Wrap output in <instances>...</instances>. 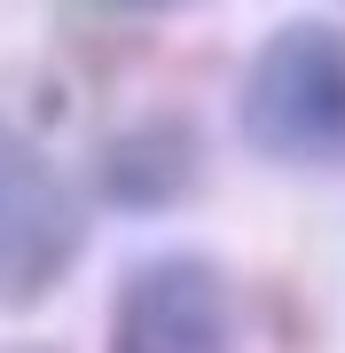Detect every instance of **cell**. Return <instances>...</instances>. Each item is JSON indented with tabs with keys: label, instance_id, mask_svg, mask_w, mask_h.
I'll return each instance as SVG.
<instances>
[{
	"label": "cell",
	"instance_id": "obj_3",
	"mask_svg": "<svg viewBox=\"0 0 345 353\" xmlns=\"http://www.w3.org/2000/svg\"><path fill=\"white\" fill-rule=\"evenodd\" d=\"M110 353H236V290L205 252H149L110 299Z\"/></svg>",
	"mask_w": 345,
	"mask_h": 353
},
{
	"label": "cell",
	"instance_id": "obj_2",
	"mask_svg": "<svg viewBox=\"0 0 345 353\" xmlns=\"http://www.w3.org/2000/svg\"><path fill=\"white\" fill-rule=\"evenodd\" d=\"M79 236H87V212H79L71 173L24 126L0 118V314L48 299L71 275Z\"/></svg>",
	"mask_w": 345,
	"mask_h": 353
},
{
	"label": "cell",
	"instance_id": "obj_1",
	"mask_svg": "<svg viewBox=\"0 0 345 353\" xmlns=\"http://www.w3.org/2000/svg\"><path fill=\"white\" fill-rule=\"evenodd\" d=\"M236 134L267 165L337 173L345 165V32L306 16L259 39L236 87Z\"/></svg>",
	"mask_w": 345,
	"mask_h": 353
},
{
	"label": "cell",
	"instance_id": "obj_4",
	"mask_svg": "<svg viewBox=\"0 0 345 353\" xmlns=\"http://www.w3.org/2000/svg\"><path fill=\"white\" fill-rule=\"evenodd\" d=\"M94 8H110V16H173L189 0H94Z\"/></svg>",
	"mask_w": 345,
	"mask_h": 353
}]
</instances>
